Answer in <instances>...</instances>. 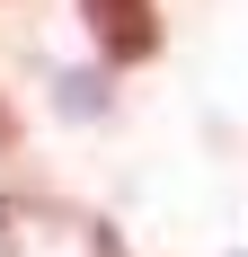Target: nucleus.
I'll use <instances>...</instances> for the list:
<instances>
[{
  "label": "nucleus",
  "instance_id": "f257e3e1",
  "mask_svg": "<svg viewBox=\"0 0 248 257\" xmlns=\"http://www.w3.org/2000/svg\"><path fill=\"white\" fill-rule=\"evenodd\" d=\"M80 18H89V36H98V53L115 62V71H133V62H151L160 53V0H80Z\"/></svg>",
  "mask_w": 248,
  "mask_h": 257
},
{
  "label": "nucleus",
  "instance_id": "f03ea898",
  "mask_svg": "<svg viewBox=\"0 0 248 257\" xmlns=\"http://www.w3.org/2000/svg\"><path fill=\"white\" fill-rule=\"evenodd\" d=\"M89 257H124V239H115V231L98 222V231H89Z\"/></svg>",
  "mask_w": 248,
  "mask_h": 257
},
{
  "label": "nucleus",
  "instance_id": "7ed1b4c3",
  "mask_svg": "<svg viewBox=\"0 0 248 257\" xmlns=\"http://www.w3.org/2000/svg\"><path fill=\"white\" fill-rule=\"evenodd\" d=\"M0 151H18V115H9V98H0Z\"/></svg>",
  "mask_w": 248,
  "mask_h": 257
}]
</instances>
